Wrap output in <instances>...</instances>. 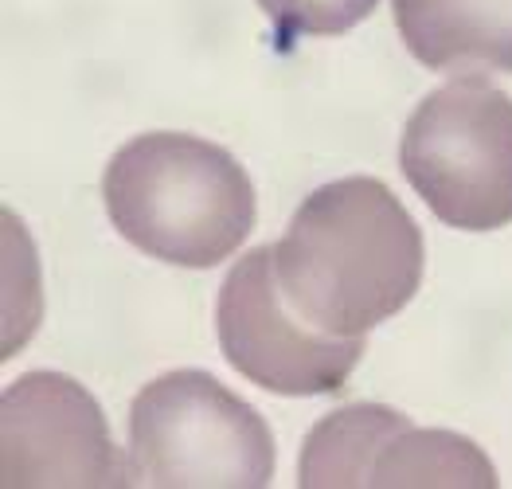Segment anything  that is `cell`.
Wrapping results in <instances>:
<instances>
[{
  "mask_svg": "<svg viewBox=\"0 0 512 489\" xmlns=\"http://www.w3.org/2000/svg\"><path fill=\"white\" fill-rule=\"evenodd\" d=\"M380 0H258L266 20L286 36H341L372 16Z\"/></svg>",
  "mask_w": 512,
  "mask_h": 489,
  "instance_id": "30bf717a",
  "label": "cell"
},
{
  "mask_svg": "<svg viewBox=\"0 0 512 489\" xmlns=\"http://www.w3.org/2000/svg\"><path fill=\"white\" fill-rule=\"evenodd\" d=\"M129 470L145 486H270L274 435L215 376L184 368L137 392L129 407Z\"/></svg>",
  "mask_w": 512,
  "mask_h": 489,
  "instance_id": "3957f363",
  "label": "cell"
},
{
  "mask_svg": "<svg viewBox=\"0 0 512 489\" xmlns=\"http://www.w3.org/2000/svg\"><path fill=\"white\" fill-rule=\"evenodd\" d=\"M407 51L430 71H512V0H391Z\"/></svg>",
  "mask_w": 512,
  "mask_h": 489,
  "instance_id": "52a82bcc",
  "label": "cell"
},
{
  "mask_svg": "<svg viewBox=\"0 0 512 489\" xmlns=\"http://www.w3.org/2000/svg\"><path fill=\"white\" fill-rule=\"evenodd\" d=\"M102 200L122 239L188 270L231 259L258 212L255 184L227 149L169 130L133 137L110 157Z\"/></svg>",
  "mask_w": 512,
  "mask_h": 489,
  "instance_id": "7a4b0ae2",
  "label": "cell"
},
{
  "mask_svg": "<svg viewBox=\"0 0 512 489\" xmlns=\"http://www.w3.org/2000/svg\"><path fill=\"white\" fill-rule=\"evenodd\" d=\"M407 427L411 419L403 411L380 403H352L325 415L301 446L298 486H372L376 454Z\"/></svg>",
  "mask_w": 512,
  "mask_h": 489,
  "instance_id": "ba28073f",
  "label": "cell"
},
{
  "mask_svg": "<svg viewBox=\"0 0 512 489\" xmlns=\"http://www.w3.org/2000/svg\"><path fill=\"white\" fill-rule=\"evenodd\" d=\"M423 235L376 177H344L305 196L274 243L282 302L305 325L360 341L403 310L423 282Z\"/></svg>",
  "mask_w": 512,
  "mask_h": 489,
  "instance_id": "6da1fadb",
  "label": "cell"
},
{
  "mask_svg": "<svg viewBox=\"0 0 512 489\" xmlns=\"http://www.w3.org/2000/svg\"><path fill=\"white\" fill-rule=\"evenodd\" d=\"M372 486H497L493 462L473 439L454 431H419L415 423L399 431L376 454Z\"/></svg>",
  "mask_w": 512,
  "mask_h": 489,
  "instance_id": "9c48e42d",
  "label": "cell"
},
{
  "mask_svg": "<svg viewBox=\"0 0 512 489\" xmlns=\"http://www.w3.org/2000/svg\"><path fill=\"white\" fill-rule=\"evenodd\" d=\"M215 329L227 364L274 396H333L364 356V337H329L294 317L274 278L270 243L231 267L219 290Z\"/></svg>",
  "mask_w": 512,
  "mask_h": 489,
  "instance_id": "5b68a950",
  "label": "cell"
},
{
  "mask_svg": "<svg viewBox=\"0 0 512 489\" xmlns=\"http://www.w3.org/2000/svg\"><path fill=\"white\" fill-rule=\"evenodd\" d=\"M403 177L442 223L497 231L512 223V98L481 75L427 94L403 130Z\"/></svg>",
  "mask_w": 512,
  "mask_h": 489,
  "instance_id": "277c9868",
  "label": "cell"
},
{
  "mask_svg": "<svg viewBox=\"0 0 512 489\" xmlns=\"http://www.w3.org/2000/svg\"><path fill=\"white\" fill-rule=\"evenodd\" d=\"M0 482L16 486H129L102 407L63 372H28L0 396Z\"/></svg>",
  "mask_w": 512,
  "mask_h": 489,
  "instance_id": "8992f818",
  "label": "cell"
}]
</instances>
